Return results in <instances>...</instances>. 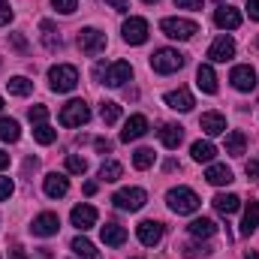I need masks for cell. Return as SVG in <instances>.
<instances>
[{
	"mask_svg": "<svg viewBox=\"0 0 259 259\" xmlns=\"http://www.w3.org/2000/svg\"><path fill=\"white\" fill-rule=\"evenodd\" d=\"M100 118H103V124H118V118H121V106L112 103V100H106V103L100 106Z\"/></svg>",
	"mask_w": 259,
	"mask_h": 259,
	"instance_id": "33",
	"label": "cell"
},
{
	"mask_svg": "<svg viewBox=\"0 0 259 259\" xmlns=\"http://www.w3.org/2000/svg\"><path fill=\"white\" fill-rule=\"evenodd\" d=\"M133 259H139V256H133Z\"/></svg>",
	"mask_w": 259,
	"mask_h": 259,
	"instance_id": "56",
	"label": "cell"
},
{
	"mask_svg": "<svg viewBox=\"0 0 259 259\" xmlns=\"http://www.w3.org/2000/svg\"><path fill=\"white\" fill-rule=\"evenodd\" d=\"M12 193H15V184H12L9 178H3V175H0V202H6Z\"/></svg>",
	"mask_w": 259,
	"mask_h": 259,
	"instance_id": "41",
	"label": "cell"
},
{
	"mask_svg": "<svg viewBox=\"0 0 259 259\" xmlns=\"http://www.w3.org/2000/svg\"><path fill=\"white\" fill-rule=\"evenodd\" d=\"M196 84H199V91H205V94H217V75H214V69L208 64H202L196 69Z\"/></svg>",
	"mask_w": 259,
	"mask_h": 259,
	"instance_id": "23",
	"label": "cell"
},
{
	"mask_svg": "<svg viewBox=\"0 0 259 259\" xmlns=\"http://www.w3.org/2000/svg\"><path fill=\"white\" fill-rule=\"evenodd\" d=\"M142 3H157V0H142Z\"/></svg>",
	"mask_w": 259,
	"mask_h": 259,
	"instance_id": "53",
	"label": "cell"
},
{
	"mask_svg": "<svg viewBox=\"0 0 259 259\" xmlns=\"http://www.w3.org/2000/svg\"><path fill=\"white\" fill-rule=\"evenodd\" d=\"M244 259H259V253H256V250H250V253H247Z\"/></svg>",
	"mask_w": 259,
	"mask_h": 259,
	"instance_id": "52",
	"label": "cell"
},
{
	"mask_svg": "<svg viewBox=\"0 0 259 259\" xmlns=\"http://www.w3.org/2000/svg\"><path fill=\"white\" fill-rule=\"evenodd\" d=\"M58 229H61V220H58V214H52V211H46V214L33 217V223H30V232H33V235H39V238L58 235Z\"/></svg>",
	"mask_w": 259,
	"mask_h": 259,
	"instance_id": "10",
	"label": "cell"
},
{
	"mask_svg": "<svg viewBox=\"0 0 259 259\" xmlns=\"http://www.w3.org/2000/svg\"><path fill=\"white\" fill-rule=\"evenodd\" d=\"M72 250H75V256H84V259H100V253H97V247L88 241V238H72Z\"/></svg>",
	"mask_w": 259,
	"mask_h": 259,
	"instance_id": "32",
	"label": "cell"
},
{
	"mask_svg": "<svg viewBox=\"0 0 259 259\" xmlns=\"http://www.w3.org/2000/svg\"><path fill=\"white\" fill-rule=\"evenodd\" d=\"M166 202H169V208L175 214H193V211H199V205H202V199L190 187H172L166 193Z\"/></svg>",
	"mask_w": 259,
	"mask_h": 259,
	"instance_id": "1",
	"label": "cell"
},
{
	"mask_svg": "<svg viewBox=\"0 0 259 259\" xmlns=\"http://www.w3.org/2000/svg\"><path fill=\"white\" fill-rule=\"evenodd\" d=\"M160 30L169 36V39H193L196 33H199V24L190 21V18H163L160 21Z\"/></svg>",
	"mask_w": 259,
	"mask_h": 259,
	"instance_id": "4",
	"label": "cell"
},
{
	"mask_svg": "<svg viewBox=\"0 0 259 259\" xmlns=\"http://www.w3.org/2000/svg\"><path fill=\"white\" fill-rule=\"evenodd\" d=\"M6 88H9V94H15V97H27V94L33 91V81H27L24 75H12V78L6 81Z\"/></svg>",
	"mask_w": 259,
	"mask_h": 259,
	"instance_id": "31",
	"label": "cell"
},
{
	"mask_svg": "<svg viewBox=\"0 0 259 259\" xmlns=\"http://www.w3.org/2000/svg\"><path fill=\"white\" fill-rule=\"evenodd\" d=\"M166 106L175 109V112H190L196 103H193V94L187 88H178V91H169L166 94Z\"/></svg>",
	"mask_w": 259,
	"mask_h": 259,
	"instance_id": "16",
	"label": "cell"
},
{
	"mask_svg": "<svg viewBox=\"0 0 259 259\" xmlns=\"http://www.w3.org/2000/svg\"><path fill=\"white\" fill-rule=\"evenodd\" d=\"M133 166H136V169H151V166H154V151H151V148H139V151L133 154Z\"/></svg>",
	"mask_w": 259,
	"mask_h": 259,
	"instance_id": "35",
	"label": "cell"
},
{
	"mask_svg": "<svg viewBox=\"0 0 259 259\" xmlns=\"http://www.w3.org/2000/svg\"><path fill=\"white\" fill-rule=\"evenodd\" d=\"M148 133V118L145 115H133L127 124H124V130H121V139L124 142H136V139H142Z\"/></svg>",
	"mask_w": 259,
	"mask_h": 259,
	"instance_id": "17",
	"label": "cell"
},
{
	"mask_svg": "<svg viewBox=\"0 0 259 259\" xmlns=\"http://www.w3.org/2000/svg\"><path fill=\"white\" fill-rule=\"evenodd\" d=\"M39 30H42V46L49 52H58L61 49V36L55 33V24L52 21H39Z\"/></svg>",
	"mask_w": 259,
	"mask_h": 259,
	"instance_id": "28",
	"label": "cell"
},
{
	"mask_svg": "<svg viewBox=\"0 0 259 259\" xmlns=\"http://www.w3.org/2000/svg\"><path fill=\"white\" fill-rule=\"evenodd\" d=\"M66 172H72V175H84V172H88V160L78 157V154H69V157H66Z\"/></svg>",
	"mask_w": 259,
	"mask_h": 259,
	"instance_id": "37",
	"label": "cell"
},
{
	"mask_svg": "<svg viewBox=\"0 0 259 259\" xmlns=\"http://www.w3.org/2000/svg\"><path fill=\"white\" fill-rule=\"evenodd\" d=\"M160 142L166 145V148H178L181 142H184V127L181 124H163V130H160Z\"/></svg>",
	"mask_w": 259,
	"mask_h": 259,
	"instance_id": "22",
	"label": "cell"
},
{
	"mask_svg": "<svg viewBox=\"0 0 259 259\" xmlns=\"http://www.w3.org/2000/svg\"><path fill=\"white\" fill-rule=\"evenodd\" d=\"M229 81L235 84V91H244V94H250L253 88H256V69L247 64L241 66H232V72H229Z\"/></svg>",
	"mask_w": 259,
	"mask_h": 259,
	"instance_id": "8",
	"label": "cell"
},
{
	"mask_svg": "<svg viewBox=\"0 0 259 259\" xmlns=\"http://www.w3.org/2000/svg\"><path fill=\"white\" fill-rule=\"evenodd\" d=\"M49 84H52V91H58V94H69L75 84H78V69L69 64H58L49 69Z\"/></svg>",
	"mask_w": 259,
	"mask_h": 259,
	"instance_id": "3",
	"label": "cell"
},
{
	"mask_svg": "<svg viewBox=\"0 0 259 259\" xmlns=\"http://www.w3.org/2000/svg\"><path fill=\"white\" fill-rule=\"evenodd\" d=\"M121 175H124V166H121V163H115V160L103 163V169H100V178H103V181H109V184H112V181H118Z\"/></svg>",
	"mask_w": 259,
	"mask_h": 259,
	"instance_id": "34",
	"label": "cell"
},
{
	"mask_svg": "<svg viewBox=\"0 0 259 259\" xmlns=\"http://www.w3.org/2000/svg\"><path fill=\"white\" fill-rule=\"evenodd\" d=\"M247 178H256L259 181V154L250 157V163H247Z\"/></svg>",
	"mask_w": 259,
	"mask_h": 259,
	"instance_id": "43",
	"label": "cell"
},
{
	"mask_svg": "<svg viewBox=\"0 0 259 259\" xmlns=\"http://www.w3.org/2000/svg\"><path fill=\"white\" fill-rule=\"evenodd\" d=\"M214 208H217L220 214H235V211L241 208V199L235 193H217L214 196Z\"/></svg>",
	"mask_w": 259,
	"mask_h": 259,
	"instance_id": "25",
	"label": "cell"
},
{
	"mask_svg": "<svg viewBox=\"0 0 259 259\" xmlns=\"http://www.w3.org/2000/svg\"><path fill=\"white\" fill-rule=\"evenodd\" d=\"M106 3H109V6H112L115 12H127V9H130L127 0H106Z\"/></svg>",
	"mask_w": 259,
	"mask_h": 259,
	"instance_id": "45",
	"label": "cell"
},
{
	"mask_svg": "<svg viewBox=\"0 0 259 259\" xmlns=\"http://www.w3.org/2000/svg\"><path fill=\"white\" fill-rule=\"evenodd\" d=\"M199 127L205 130L208 136H220V133H226V118L220 112H205L199 118Z\"/></svg>",
	"mask_w": 259,
	"mask_h": 259,
	"instance_id": "18",
	"label": "cell"
},
{
	"mask_svg": "<svg viewBox=\"0 0 259 259\" xmlns=\"http://www.w3.org/2000/svg\"><path fill=\"white\" fill-rule=\"evenodd\" d=\"M256 46H259V36H256Z\"/></svg>",
	"mask_w": 259,
	"mask_h": 259,
	"instance_id": "55",
	"label": "cell"
},
{
	"mask_svg": "<svg viewBox=\"0 0 259 259\" xmlns=\"http://www.w3.org/2000/svg\"><path fill=\"white\" fill-rule=\"evenodd\" d=\"M178 9H202V0H175Z\"/></svg>",
	"mask_w": 259,
	"mask_h": 259,
	"instance_id": "44",
	"label": "cell"
},
{
	"mask_svg": "<svg viewBox=\"0 0 259 259\" xmlns=\"http://www.w3.org/2000/svg\"><path fill=\"white\" fill-rule=\"evenodd\" d=\"M112 202H115V208H121V211H139V208L148 202V193H145L142 187H124V190H118V193L112 196Z\"/></svg>",
	"mask_w": 259,
	"mask_h": 259,
	"instance_id": "7",
	"label": "cell"
},
{
	"mask_svg": "<svg viewBox=\"0 0 259 259\" xmlns=\"http://www.w3.org/2000/svg\"><path fill=\"white\" fill-rule=\"evenodd\" d=\"M100 235H103V244H109V247H121L127 241V229L118 226V223H106L100 229Z\"/></svg>",
	"mask_w": 259,
	"mask_h": 259,
	"instance_id": "20",
	"label": "cell"
},
{
	"mask_svg": "<svg viewBox=\"0 0 259 259\" xmlns=\"http://www.w3.org/2000/svg\"><path fill=\"white\" fill-rule=\"evenodd\" d=\"M187 229H190V235H193V238H211V235L217 232V223H214V220H208V217H196Z\"/></svg>",
	"mask_w": 259,
	"mask_h": 259,
	"instance_id": "26",
	"label": "cell"
},
{
	"mask_svg": "<svg viewBox=\"0 0 259 259\" xmlns=\"http://www.w3.org/2000/svg\"><path fill=\"white\" fill-rule=\"evenodd\" d=\"M33 139H36L39 145H52V142L58 139V130H52L49 124H39V127H33Z\"/></svg>",
	"mask_w": 259,
	"mask_h": 259,
	"instance_id": "36",
	"label": "cell"
},
{
	"mask_svg": "<svg viewBox=\"0 0 259 259\" xmlns=\"http://www.w3.org/2000/svg\"><path fill=\"white\" fill-rule=\"evenodd\" d=\"M78 49H81L84 55L97 58L100 52H106V33L97 30V27H84V30H78Z\"/></svg>",
	"mask_w": 259,
	"mask_h": 259,
	"instance_id": "6",
	"label": "cell"
},
{
	"mask_svg": "<svg viewBox=\"0 0 259 259\" xmlns=\"http://www.w3.org/2000/svg\"><path fill=\"white\" fill-rule=\"evenodd\" d=\"M121 33H124V42H130V46H142V42L148 39V21L133 15V18L124 21V30H121Z\"/></svg>",
	"mask_w": 259,
	"mask_h": 259,
	"instance_id": "9",
	"label": "cell"
},
{
	"mask_svg": "<svg viewBox=\"0 0 259 259\" xmlns=\"http://www.w3.org/2000/svg\"><path fill=\"white\" fill-rule=\"evenodd\" d=\"M208 58L214 61V64H226L229 58H235V42L223 33V36H217L214 42H211V49H208Z\"/></svg>",
	"mask_w": 259,
	"mask_h": 259,
	"instance_id": "11",
	"label": "cell"
},
{
	"mask_svg": "<svg viewBox=\"0 0 259 259\" xmlns=\"http://www.w3.org/2000/svg\"><path fill=\"white\" fill-rule=\"evenodd\" d=\"M12 259H27V253H24V247H12V253H9Z\"/></svg>",
	"mask_w": 259,
	"mask_h": 259,
	"instance_id": "49",
	"label": "cell"
},
{
	"mask_svg": "<svg viewBox=\"0 0 259 259\" xmlns=\"http://www.w3.org/2000/svg\"><path fill=\"white\" fill-rule=\"evenodd\" d=\"M214 24L223 27V30H235V27H241V12L235 6H220L214 12Z\"/></svg>",
	"mask_w": 259,
	"mask_h": 259,
	"instance_id": "15",
	"label": "cell"
},
{
	"mask_svg": "<svg viewBox=\"0 0 259 259\" xmlns=\"http://www.w3.org/2000/svg\"><path fill=\"white\" fill-rule=\"evenodd\" d=\"M12 46H15L18 52H24V49H27V42H24V36H18V33H12Z\"/></svg>",
	"mask_w": 259,
	"mask_h": 259,
	"instance_id": "48",
	"label": "cell"
},
{
	"mask_svg": "<svg viewBox=\"0 0 259 259\" xmlns=\"http://www.w3.org/2000/svg\"><path fill=\"white\" fill-rule=\"evenodd\" d=\"M84 193L94 196V193H97V184H94V181H88V184H84Z\"/></svg>",
	"mask_w": 259,
	"mask_h": 259,
	"instance_id": "50",
	"label": "cell"
},
{
	"mask_svg": "<svg viewBox=\"0 0 259 259\" xmlns=\"http://www.w3.org/2000/svg\"><path fill=\"white\" fill-rule=\"evenodd\" d=\"M247 12L253 21H259V0H247Z\"/></svg>",
	"mask_w": 259,
	"mask_h": 259,
	"instance_id": "47",
	"label": "cell"
},
{
	"mask_svg": "<svg viewBox=\"0 0 259 259\" xmlns=\"http://www.w3.org/2000/svg\"><path fill=\"white\" fill-rule=\"evenodd\" d=\"M190 154H193V160L196 163H211L214 157H217V148L211 145V142H193V148H190Z\"/></svg>",
	"mask_w": 259,
	"mask_h": 259,
	"instance_id": "27",
	"label": "cell"
},
{
	"mask_svg": "<svg viewBox=\"0 0 259 259\" xmlns=\"http://www.w3.org/2000/svg\"><path fill=\"white\" fill-rule=\"evenodd\" d=\"M208 253H211V247H196V244L184 247V256L187 259H199V256H208Z\"/></svg>",
	"mask_w": 259,
	"mask_h": 259,
	"instance_id": "40",
	"label": "cell"
},
{
	"mask_svg": "<svg viewBox=\"0 0 259 259\" xmlns=\"http://www.w3.org/2000/svg\"><path fill=\"white\" fill-rule=\"evenodd\" d=\"M9 21H12V6H9L6 0H0V27L9 24Z\"/></svg>",
	"mask_w": 259,
	"mask_h": 259,
	"instance_id": "42",
	"label": "cell"
},
{
	"mask_svg": "<svg viewBox=\"0 0 259 259\" xmlns=\"http://www.w3.org/2000/svg\"><path fill=\"white\" fill-rule=\"evenodd\" d=\"M0 109H3V97H0Z\"/></svg>",
	"mask_w": 259,
	"mask_h": 259,
	"instance_id": "54",
	"label": "cell"
},
{
	"mask_svg": "<svg viewBox=\"0 0 259 259\" xmlns=\"http://www.w3.org/2000/svg\"><path fill=\"white\" fill-rule=\"evenodd\" d=\"M259 229V202H250L244 208V220H241V235H253Z\"/></svg>",
	"mask_w": 259,
	"mask_h": 259,
	"instance_id": "24",
	"label": "cell"
},
{
	"mask_svg": "<svg viewBox=\"0 0 259 259\" xmlns=\"http://www.w3.org/2000/svg\"><path fill=\"white\" fill-rule=\"evenodd\" d=\"M0 139H3V142H18V139H21V127H18V121H12V118H0Z\"/></svg>",
	"mask_w": 259,
	"mask_h": 259,
	"instance_id": "30",
	"label": "cell"
},
{
	"mask_svg": "<svg viewBox=\"0 0 259 259\" xmlns=\"http://www.w3.org/2000/svg\"><path fill=\"white\" fill-rule=\"evenodd\" d=\"M69 220H72V226L75 229H91L94 223H97V208L94 205H75L72 208V214H69Z\"/></svg>",
	"mask_w": 259,
	"mask_h": 259,
	"instance_id": "14",
	"label": "cell"
},
{
	"mask_svg": "<svg viewBox=\"0 0 259 259\" xmlns=\"http://www.w3.org/2000/svg\"><path fill=\"white\" fill-rule=\"evenodd\" d=\"M52 6H55L58 12L69 15V12H75V9H78V0H52Z\"/></svg>",
	"mask_w": 259,
	"mask_h": 259,
	"instance_id": "39",
	"label": "cell"
},
{
	"mask_svg": "<svg viewBox=\"0 0 259 259\" xmlns=\"http://www.w3.org/2000/svg\"><path fill=\"white\" fill-rule=\"evenodd\" d=\"M205 178H208V184H214V187H223V184H232V181H235V178H232V169H229V166H220V163H211L208 172H205Z\"/></svg>",
	"mask_w": 259,
	"mask_h": 259,
	"instance_id": "19",
	"label": "cell"
},
{
	"mask_svg": "<svg viewBox=\"0 0 259 259\" xmlns=\"http://www.w3.org/2000/svg\"><path fill=\"white\" fill-rule=\"evenodd\" d=\"M136 235H139V241H142L145 247H154V244H160V238H163V223H157V220H142V223L136 226Z\"/></svg>",
	"mask_w": 259,
	"mask_h": 259,
	"instance_id": "12",
	"label": "cell"
},
{
	"mask_svg": "<svg viewBox=\"0 0 259 259\" xmlns=\"http://www.w3.org/2000/svg\"><path fill=\"white\" fill-rule=\"evenodd\" d=\"M91 121V109L84 100H69L64 109H61V124L64 127H81Z\"/></svg>",
	"mask_w": 259,
	"mask_h": 259,
	"instance_id": "5",
	"label": "cell"
},
{
	"mask_svg": "<svg viewBox=\"0 0 259 259\" xmlns=\"http://www.w3.org/2000/svg\"><path fill=\"white\" fill-rule=\"evenodd\" d=\"M27 118H30V124H36V127H39V124H46V118H49V109H46V106H33V109L27 112Z\"/></svg>",
	"mask_w": 259,
	"mask_h": 259,
	"instance_id": "38",
	"label": "cell"
},
{
	"mask_svg": "<svg viewBox=\"0 0 259 259\" xmlns=\"http://www.w3.org/2000/svg\"><path fill=\"white\" fill-rule=\"evenodd\" d=\"M94 145H97V151H100V154H109V151H112V142H109V139H97Z\"/></svg>",
	"mask_w": 259,
	"mask_h": 259,
	"instance_id": "46",
	"label": "cell"
},
{
	"mask_svg": "<svg viewBox=\"0 0 259 259\" xmlns=\"http://www.w3.org/2000/svg\"><path fill=\"white\" fill-rule=\"evenodd\" d=\"M66 193H69V181H66L64 175H58V172L46 175V196L61 199V196H66Z\"/></svg>",
	"mask_w": 259,
	"mask_h": 259,
	"instance_id": "21",
	"label": "cell"
},
{
	"mask_svg": "<svg viewBox=\"0 0 259 259\" xmlns=\"http://www.w3.org/2000/svg\"><path fill=\"white\" fill-rule=\"evenodd\" d=\"M184 66V55L178 49H157L151 55V69L160 72V75H169V72H178Z\"/></svg>",
	"mask_w": 259,
	"mask_h": 259,
	"instance_id": "2",
	"label": "cell"
},
{
	"mask_svg": "<svg viewBox=\"0 0 259 259\" xmlns=\"http://www.w3.org/2000/svg\"><path fill=\"white\" fill-rule=\"evenodd\" d=\"M244 148H247V139H244V133L232 130V133L226 136V154H232V157H241V154H244Z\"/></svg>",
	"mask_w": 259,
	"mask_h": 259,
	"instance_id": "29",
	"label": "cell"
},
{
	"mask_svg": "<svg viewBox=\"0 0 259 259\" xmlns=\"http://www.w3.org/2000/svg\"><path fill=\"white\" fill-rule=\"evenodd\" d=\"M130 78H133V66H130L127 61H118V64H109L103 84H109V88H121V84L130 81Z\"/></svg>",
	"mask_w": 259,
	"mask_h": 259,
	"instance_id": "13",
	"label": "cell"
},
{
	"mask_svg": "<svg viewBox=\"0 0 259 259\" xmlns=\"http://www.w3.org/2000/svg\"><path fill=\"white\" fill-rule=\"evenodd\" d=\"M6 166H9V154H3V151H0V169H6Z\"/></svg>",
	"mask_w": 259,
	"mask_h": 259,
	"instance_id": "51",
	"label": "cell"
}]
</instances>
